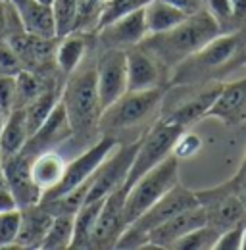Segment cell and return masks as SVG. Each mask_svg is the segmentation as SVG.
I'll list each match as a JSON object with an SVG mask.
<instances>
[{
	"instance_id": "9",
	"label": "cell",
	"mask_w": 246,
	"mask_h": 250,
	"mask_svg": "<svg viewBox=\"0 0 246 250\" xmlns=\"http://www.w3.org/2000/svg\"><path fill=\"white\" fill-rule=\"evenodd\" d=\"M137 148H139V141H135L131 145H118L110 152V156L100 164V167L92 175V185L89 196H87V202L106 198L114 190L125 187Z\"/></svg>"
},
{
	"instance_id": "26",
	"label": "cell",
	"mask_w": 246,
	"mask_h": 250,
	"mask_svg": "<svg viewBox=\"0 0 246 250\" xmlns=\"http://www.w3.org/2000/svg\"><path fill=\"white\" fill-rule=\"evenodd\" d=\"M73 229H75V214L58 212L54 214L48 233L41 245L42 250H65L71 249L73 243Z\"/></svg>"
},
{
	"instance_id": "6",
	"label": "cell",
	"mask_w": 246,
	"mask_h": 250,
	"mask_svg": "<svg viewBox=\"0 0 246 250\" xmlns=\"http://www.w3.org/2000/svg\"><path fill=\"white\" fill-rule=\"evenodd\" d=\"M177 185H179V158L169 154L127 190V198H125L127 225L141 218L164 194H167Z\"/></svg>"
},
{
	"instance_id": "19",
	"label": "cell",
	"mask_w": 246,
	"mask_h": 250,
	"mask_svg": "<svg viewBox=\"0 0 246 250\" xmlns=\"http://www.w3.org/2000/svg\"><path fill=\"white\" fill-rule=\"evenodd\" d=\"M221 91V85H214L202 93L192 94L188 100H183L179 106H175L167 116H164L162 120L169 122V124L177 125L181 129H186L192 124H196L202 118H208V112L217 98V94Z\"/></svg>"
},
{
	"instance_id": "45",
	"label": "cell",
	"mask_w": 246,
	"mask_h": 250,
	"mask_svg": "<svg viewBox=\"0 0 246 250\" xmlns=\"http://www.w3.org/2000/svg\"><path fill=\"white\" fill-rule=\"evenodd\" d=\"M6 118H8V116H6V112H4L2 106H0V131H2V127H4V124H6Z\"/></svg>"
},
{
	"instance_id": "11",
	"label": "cell",
	"mask_w": 246,
	"mask_h": 250,
	"mask_svg": "<svg viewBox=\"0 0 246 250\" xmlns=\"http://www.w3.org/2000/svg\"><path fill=\"white\" fill-rule=\"evenodd\" d=\"M125 188H118L104 198L100 216L94 227L91 249H116L122 233L127 227L125 221Z\"/></svg>"
},
{
	"instance_id": "47",
	"label": "cell",
	"mask_w": 246,
	"mask_h": 250,
	"mask_svg": "<svg viewBox=\"0 0 246 250\" xmlns=\"http://www.w3.org/2000/svg\"><path fill=\"white\" fill-rule=\"evenodd\" d=\"M39 2H44V4H52L54 0H39Z\"/></svg>"
},
{
	"instance_id": "10",
	"label": "cell",
	"mask_w": 246,
	"mask_h": 250,
	"mask_svg": "<svg viewBox=\"0 0 246 250\" xmlns=\"http://www.w3.org/2000/svg\"><path fill=\"white\" fill-rule=\"evenodd\" d=\"M96 85L102 112L127 93V54L120 48H106L96 60Z\"/></svg>"
},
{
	"instance_id": "44",
	"label": "cell",
	"mask_w": 246,
	"mask_h": 250,
	"mask_svg": "<svg viewBox=\"0 0 246 250\" xmlns=\"http://www.w3.org/2000/svg\"><path fill=\"white\" fill-rule=\"evenodd\" d=\"M246 179V154L243 158V162H241V166H239V169H237V173L233 175V179H229V181H233V183H239V181H245Z\"/></svg>"
},
{
	"instance_id": "40",
	"label": "cell",
	"mask_w": 246,
	"mask_h": 250,
	"mask_svg": "<svg viewBox=\"0 0 246 250\" xmlns=\"http://www.w3.org/2000/svg\"><path fill=\"white\" fill-rule=\"evenodd\" d=\"M165 2H169L171 6H175V8L186 12L188 16H190V14H196V12H200V10L204 8L202 0H165Z\"/></svg>"
},
{
	"instance_id": "48",
	"label": "cell",
	"mask_w": 246,
	"mask_h": 250,
	"mask_svg": "<svg viewBox=\"0 0 246 250\" xmlns=\"http://www.w3.org/2000/svg\"><path fill=\"white\" fill-rule=\"evenodd\" d=\"M0 164H2V148H0Z\"/></svg>"
},
{
	"instance_id": "8",
	"label": "cell",
	"mask_w": 246,
	"mask_h": 250,
	"mask_svg": "<svg viewBox=\"0 0 246 250\" xmlns=\"http://www.w3.org/2000/svg\"><path fill=\"white\" fill-rule=\"evenodd\" d=\"M118 139L112 137V135H102L92 146H89L83 154L71 160L67 166H65V171H63V177L62 181L54 188H50L48 192L42 194V200L41 202H50V200H56L63 194H67L69 190L77 188L79 185H83L85 181H89L92 175L96 173V169L100 167V164L110 156V152L118 146Z\"/></svg>"
},
{
	"instance_id": "36",
	"label": "cell",
	"mask_w": 246,
	"mask_h": 250,
	"mask_svg": "<svg viewBox=\"0 0 246 250\" xmlns=\"http://www.w3.org/2000/svg\"><path fill=\"white\" fill-rule=\"evenodd\" d=\"M14 27H21L23 29V25H21V21H20V16H18V12H16V8L10 4V2H4V0H0V42L2 41H6L12 33ZM20 29V31H21Z\"/></svg>"
},
{
	"instance_id": "22",
	"label": "cell",
	"mask_w": 246,
	"mask_h": 250,
	"mask_svg": "<svg viewBox=\"0 0 246 250\" xmlns=\"http://www.w3.org/2000/svg\"><path fill=\"white\" fill-rule=\"evenodd\" d=\"M87 50H89V42L85 33L73 31L65 37H60V44L56 46V54H54L56 67L63 75H71L83 63Z\"/></svg>"
},
{
	"instance_id": "29",
	"label": "cell",
	"mask_w": 246,
	"mask_h": 250,
	"mask_svg": "<svg viewBox=\"0 0 246 250\" xmlns=\"http://www.w3.org/2000/svg\"><path fill=\"white\" fill-rule=\"evenodd\" d=\"M16 89H18V108H23L48 87L37 71L21 69L20 73H16Z\"/></svg>"
},
{
	"instance_id": "42",
	"label": "cell",
	"mask_w": 246,
	"mask_h": 250,
	"mask_svg": "<svg viewBox=\"0 0 246 250\" xmlns=\"http://www.w3.org/2000/svg\"><path fill=\"white\" fill-rule=\"evenodd\" d=\"M106 0H85L83 2V18L85 16H91L92 12L96 14V18H98V12H100V6L104 4ZM83 21V20H81Z\"/></svg>"
},
{
	"instance_id": "46",
	"label": "cell",
	"mask_w": 246,
	"mask_h": 250,
	"mask_svg": "<svg viewBox=\"0 0 246 250\" xmlns=\"http://www.w3.org/2000/svg\"><path fill=\"white\" fill-rule=\"evenodd\" d=\"M243 250H246V229H245V237H243Z\"/></svg>"
},
{
	"instance_id": "31",
	"label": "cell",
	"mask_w": 246,
	"mask_h": 250,
	"mask_svg": "<svg viewBox=\"0 0 246 250\" xmlns=\"http://www.w3.org/2000/svg\"><path fill=\"white\" fill-rule=\"evenodd\" d=\"M150 0H106L100 6L98 18H96V31L102 29L104 25L112 23L114 20L122 18L125 14H131L139 8H144Z\"/></svg>"
},
{
	"instance_id": "30",
	"label": "cell",
	"mask_w": 246,
	"mask_h": 250,
	"mask_svg": "<svg viewBox=\"0 0 246 250\" xmlns=\"http://www.w3.org/2000/svg\"><path fill=\"white\" fill-rule=\"evenodd\" d=\"M221 231H217L212 225H202L190 233H186L184 237H181L171 250H214L215 243H217V237H219Z\"/></svg>"
},
{
	"instance_id": "1",
	"label": "cell",
	"mask_w": 246,
	"mask_h": 250,
	"mask_svg": "<svg viewBox=\"0 0 246 250\" xmlns=\"http://www.w3.org/2000/svg\"><path fill=\"white\" fill-rule=\"evenodd\" d=\"M246 63V31H225L171 69L169 85H194L215 79Z\"/></svg>"
},
{
	"instance_id": "18",
	"label": "cell",
	"mask_w": 246,
	"mask_h": 250,
	"mask_svg": "<svg viewBox=\"0 0 246 250\" xmlns=\"http://www.w3.org/2000/svg\"><path fill=\"white\" fill-rule=\"evenodd\" d=\"M21 210V227L16 241V249H41L54 214L44 204H35Z\"/></svg>"
},
{
	"instance_id": "15",
	"label": "cell",
	"mask_w": 246,
	"mask_h": 250,
	"mask_svg": "<svg viewBox=\"0 0 246 250\" xmlns=\"http://www.w3.org/2000/svg\"><path fill=\"white\" fill-rule=\"evenodd\" d=\"M31 160L33 158L21 154V152L2 160V169H4L10 188L14 192L18 208L35 206L42 200V190L35 185V181L31 177Z\"/></svg>"
},
{
	"instance_id": "28",
	"label": "cell",
	"mask_w": 246,
	"mask_h": 250,
	"mask_svg": "<svg viewBox=\"0 0 246 250\" xmlns=\"http://www.w3.org/2000/svg\"><path fill=\"white\" fill-rule=\"evenodd\" d=\"M83 2L85 0H54L50 4L54 12L58 39L73 31H79L83 20Z\"/></svg>"
},
{
	"instance_id": "24",
	"label": "cell",
	"mask_w": 246,
	"mask_h": 250,
	"mask_svg": "<svg viewBox=\"0 0 246 250\" xmlns=\"http://www.w3.org/2000/svg\"><path fill=\"white\" fill-rule=\"evenodd\" d=\"M144 18H146V25H148V35H154V33L173 29L175 25L183 23L188 18V14L171 6L165 0H150L144 6Z\"/></svg>"
},
{
	"instance_id": "27",
	"label": "cell",
	"mask_w": 246,
	"mask_h": 250,
	"mask_svg": "<svg viewBox=\"0 0 246 250\" xmlns=\"http://www.w3.org/2000/svg\"><path fill=\"white\" fill-rule=\"evenodd\" d=\"M60 91L50 85L46 91L39 94L35 100H31L27 106H23L25 110V118H27V127H29V137L46 122V118L52 114V110L56 108V104L60 102Z\"/></svg>"
},
{
	"instance_id": "16",
	"label": "cell",
	"mask_w": 246,
	"mask_h": 250,
	"mask_svg": "<svg viewBox=\"0 0 246 250\" xmlns=\"http://www.w3.org/2000/svg\"><path fill=\"white\" fill-rule=\"evenodd\" d=\"M127 54V91H148L162 87V63L141 44L125 50Z\"/></svg>"
},
{
	"instance_id": "13",
	"label": "cell",
	"mask_w": 246,
	"mask_h": 250,
	"mask_svg": "<svg viewBox=\"0 0 246 250\" xmlns=\"http://www.w3.org/2000/svg\"><path fill=\"white\" fill-rule=\"evenodd\" d=\"M148 37V25L144 18V8H139L131 14L114 20L112 23L98 29V39L106 48L127 50L141 44Z\"/></svg>"
},
{
	"instance_id": "20",
	"label": "cell",
	"mask_w": 246,
	"mask_h": 250,
	"mask_svg": "<svg viewBox=\"0 0 246 250\" xmlns=\"http://www.w3.org/2000/svg\"><path fill=\"white\" fill-rule=\"evenodd\" d=\"M18 16L23 25V31L31 33L35 37H41V39H58L54 12H52L50 4L29 0L23 8L18 10Z\"/></svg>"
},
{
	"instance_id": "32",
	"label": "cell",
	"mask_w": 246,
	"mask_h": 250,
	"mask_svg": "<svg viewBox=\"0 0 246 250\" xmlns=\"http://www.w3.org/2000/svg\"><path fill=\"white\" fill-rule=\"evenodd\" d=\"M21 227V210H4L0 212V249H14Z\"/></svg>"
},
{
	"instance_id": "3",
	"label": "cell",
	"mask_w": 246,
	"mask_h": 250,
	"mask_svg": "<svg viewBox=\"0 0 246 250\" xmlns=\"http://www.w3.org/2000/svg\"><path fill=\"white\" fill-rule=\"evenodd\" d=\"M60 100L67 112L75 137L87 139L98 131L102 104L96 85V63L79 65L71 75H67Z\"/></svg>"
},
{
	"instance_id": "35",
	"label": "cell",
	"mask_w": 246,
	"mask_h": 250,
	"mask_svg": "<svg viewBox=\"0 0 246 250\" xmlns=\"http://www.w3.org/2000/svg\"><path fill=\"white\" fill-rule=\"evenodd\" d=\"M0 106L10 116L18 108V89L16 75H0Z\"/></svg>"
},
{
	"instance_id": "7",
	"label": "cell",
	"mask_w": 246,
	"mask_h": 250,
	"mask_svg": "<svg viewBox=\"0 0 246 250\" xmlns=\"http://www.w3.org/2000/svg\"><path fill=\"white\" fill-rule=\"evenodd\" d=\"M186 131L177 125L169 124L165 120H158L154 125L146 129V133L139 139V148L133 160L127 183H125V192L133 187L144 173H148L152 167H156L160 162H164L169 154H173L175 141L179 135Z\"/></svg>"
},
{
	"instance_id": "4",
	"label": "cell",
	"mask_w": 246,
	"mask_h": 250,
	"mask_svg": "<svg viewBox=\"0 0 246 250\" xmlns=\"http://www.w3.org/2000/svg\"><path fill=\"white\" fill-rule=\"evenodd\" d=\"M198 204H200V200H198L196 190H190L179 183L167 194H164L141 218H137L133 223H129L125 227L116 249H143L148 243V233L152 229H156L158 225L165 223L167 219H171L184 210L198 206Z\"/></svg>"
},
{
	"instance_id": "43",
	"label": "cell",
	"mask_w": 246,
	"mask_h": 250,
	"mask_svg": "<svg viewBox=\"0 0 246 250\" xmlns=\"http://www.w3.org/2000/svg\"><path fill=\"white\" fill-rule=\"evenodd\" d=\"M231 187H233V190L237 192V196L241 198V202L245 204V208H246V179L245 181H239V183H233V181H227Z\"/></svg>"
},
{
	"instance_id": "49",
	"label": "cell",
	"mask_w": 246,
	"mask_h": 250,
	"mask_svg": "<svg viewBox=\"0 0 246 250\" xmlns=\"http://www.w3.org/2000/svg\"><path fill=\"white\" fill-rule=\"evenodd\" d=\"M4 2H10V0H4Z\"/></svg>"
},
{
	"instance_id": "23",
	"label": "cell",
	"mask_w": 246,
	"mask_h": 250,
	"mask_svg": "<svg viewBox=\"0 0 246 250\" xmlns=\"http://www.w3.org/2000/svg\"><path fill=\"white\" fill-rule=\"evenodd\" d=\"M29 141V127L23 108H16L8 118L0 131V148H2V160L16 156L21 152V148Z\"/></svg>"
},
{
	"instance_id": "17",
	"label": "cell",
	"mask_w": 246,
	"mask_h": 250,
	"mask_svg": "<svg viewBox=\"0 0 246 250\" xmlns=\"http://www.w3.org/2000/svg\"><path fill=\"white\" fill-rule=\"evenodd\" d=\"M208 118H215L227 127H237L246 122V77L221 85Z\"/></svg>"
},
{
	"instance_id": "25",
	"label": "cell",
	"mask_w": 246,
	"mask_h": 250,
	"mask_svg": "<svg viewBox=\"0 0 246 250\" xmlns=\"http://www.w3.org/2000/svg\"><path fill=\"white\" fill-rule=\"evenodd\" d=\"M104 198L85 202L77 212H75V229H73V243L71 249H91L94 227L100 216Z\"/></svg>"
},
{
	"instance_id": "12",
	"label": "cell",
	"mask_w": 246,
	"mask_h": 250,
	"mask_svg": "<svg viewBox=\"0 0 246 250\" xmlns=\"http://www.w3.org/2000/svg\"><path fill=\"white\" fill-rule=\"evenodd\" d=\"M208 223V214L206 208L202 204L188 208L181 214L173 216L171 219H167L165 223L158 225L156 229H152L148 233V243L143 249H160V250H169L181 237H184L186 233L202 227Z\"/></svg>"
},
{
	"instance_id": "5",
	"label": "cell",
	"mask_w": 246,
	"mask_h": 250,
	"mask_svg": "<svg viewBox=\"0 0 246 250\" xmlns=\"http://www.w3.org/2000/svg\"><path fill=\"white\" fill-rule=\"evenodd\" d=\"M165 93V87H154L148 91H127L114 104L104 108L98 131L116 137L118 131L141 125L162 106Z\"/></svg>"
},
{
	"instance_id": "2",
	"label": "cell",
	"mask_w": 246,
	"mask_h": 250,
	"mask_svg": "<svg viewBox=\"0 0 246 250\" xmlns=\"http://www.w3.org/2000/svg\"><path fill=\"white\" fill-rule=\"evenodd\" d=\"M225 33L221 25L215 21V18L202 8L196 14H190L183 23L175 25L173 29L164 33L148 35L141 46L146 48L164 69L171 71L175 65L198 52L204 44H208L217 35Z\"/></svg>"
},
{
	"instance_id": "33",
	"label": "cell",
	"mask_w": 246,
	"mask_h": 250,
	"mask_svg": "<svg viewBox=\"0 0 246 250\" xmlns=\"http://www.w3.org/2000/svg\"><path fill=\"white\" fill-rule=\"evenodd\" d=\"M246 221H241L225 231L219 233L214 250H243V237H245Z\"/></svg>"
},
{
	"instance_id": "34",
	"label": "cell",
	"mask_w": 246,
	"mask_h": 250,
	"mask_svg": "<svg viewBox=\"0 0 246 250\" xmlns=\"http://www.w3.org/2000/svg\"><path fill=\"white\" fill-rule=\"evenodd\" d=\"M23 67V63L20 60L18 52L14 50L12 42L6 39L0 42V75H16L20 73Z\"/></svg>"
},
{
	"instance_id": "21",
	"label": "cell",
	"mask_w": 246,
	"mask_h": 250,
	"mask_svg": "<svg viewBox=\"0 0 246 250\" xmlns=\"http://www.w3.org/2000/svg\"><path fill=\"white\" fill-rule=\"evenodd\" d=\"M65 166L67 164L63 162V158L54 150L41 152L31 160V177H33L35 185L42 190V194L60 183L63 171H65Z\"/></svg>"
},
{
	"instance_id": "38",
	"label": "cell",
	"mask_w": 246,
	"mask_h": 250,
	"mask_svg": "<svg viewBox=\"0 0 246 250\" xmlns=\"http://www.w3.org/2000/svg\"><path fill=\"white\" fill-rule=\"evenodd\" d=\"M206 10L214 16L215 21L221 25V29H223L227 23H235L231 0H206ZM235 25H237V23H235Z\"/></svg>"
},
{
	"instance_id": "37",
	"label": "cell",
	"mask_w": 246,
	"mask_h": 250,
	"mask_svg": "<svg viewBox=\"0 0 246 250\" xmlns=\"http://www.w3.org/2000/svg\"><path fill=\"white\" fill-rule=\"evenodd\" d=\"M202 148V139L194 133H186L183 131L179 135V139L175 141V146H173V156H177L179 160L183 158H192L198 150Z\"/></svg>"
},
{
	"instance_id": "41",
	"label": "cell",
	"mask_w": 246,
	"mask_h": 250,
	"mask_svg": "<svg viewBox=\"0 0 246 250\" xmlns=\"http://www.w3.org/2000/svg\"><path fill=\"white\" fill-rule=\"evenodd\" d=\"M233 6V16H235V23L241 25L246 21V0H231Z\"/></svg>"
},
{
	"instance_id": "14",
	"label": "cell",
	"mask_w": 246,
	"mask_h": 250,
	"mask_svg": "<svg viewBox=\"0 0 246 250\" xmlns=\"http://www.w3.org/2000/svg\"><path fill=\"white\" fill-rule=\"evenodd\" d=\"M69 137H73V127L69 124L67 112L60 100L56 104V108L52 110V114L46 118V122L29 137L27 145L21 148V154L35 158L41 152L54 150L58 145L65 143Z\"/></svg>"
},
{
	"instance_id": "39",
	"label": "cell",
	"mask_w": 246,
	"mask_h": 250,
	"mask_svg": "<svg viewBox=\"0 0 246 250\" xmlns=\"http://www.w3.org/2000/svg\"><path fill=\"white\" fill-rule=\"evenodd\" d=\"M14 208H18V202L14 198V192L10 188V183H8L6 173L2 169V164H0V212L14 210Z\"/></svg>"
}]
</instances>
